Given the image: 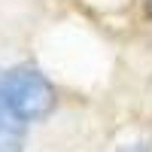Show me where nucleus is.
<instances>
[{"label": "nucleus", "instance_id": "nucleus-1", "mask_svg": "<svg viewBox=\"0 0 152 152\" xmlns=\"http://www.w3.org/2000/svg\"><path fill=\"white\" fill-rule=\"evenodd\" d=\"M0 97L21 122H40L55 107V88L34 67H12L0 76Z\"/></svg>", "mask_w": 152, "mask_h": 152}, {"label": "nucleus", "instance_id": "nucleus-4", "mask_svg": "<svg viewBox=\"0 0 152 152\" xmlns=\"http://www.w3.org/2000/svg\"><path fill=\"white\" fill-rule=\"evenodd\" d=\"M149 3H152V0H149Z\"/></svg>", "mask_w": 152, "mask_h": 152}, {"label": "nucleus", "instance_id": "nucleus-2", "mask_svg": "<svg viewBox=\"0 0 152 152\" xmlns=\"http://www.w3.org/2000/svg\"><path fill=\"white\" fill-rule=\"evenodd\" d=\"M21 146H24V122L0 97V152H21Z\"/></svg>", "mask_w": 152, "mask_h": 152}, {"label": "nucleus", "instance_id": "nucleus-3", "mask_svg": "<svg viewBox=\"0 0 152 152\" xmlns=\"http://www.w3.org/2000/svg\"><path fill=\"white\" fill-rule=\"evenodd\" d=\"M119 152H152V149H149V143H146V140H137V143L125 146V149H119Z\"/></svg>", "mask_w": 152, "mask_h": 152}]
</instances>
